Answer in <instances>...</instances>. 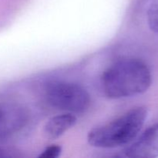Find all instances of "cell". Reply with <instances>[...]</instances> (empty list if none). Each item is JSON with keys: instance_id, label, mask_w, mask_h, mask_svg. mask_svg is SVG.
I'll return each instance as SVG.
<instances>
[{"instance_id": "obj_7", "label": "cell", "mask_w": 158, "mask_h": 158, "mask_svg": "<svg viewBox=\"0 0 158 158\" xmlns=\"http://www.w3.org/2000/svg\"><path fill=\"white\" fill-rule=\"evenodd\" d=\"M147 18L150 29L158 33V0H154L151 3L147 12Z\"/></svg>"}, {"instance_id": "obj_5", "label": "cell", "mask_w": 158, "mask_h": 158, "mask_svg": "<svg viewBox=\"0 0 158 158\" xmlns=\"http://www.w3.org/2000/svg\"><path fill=\"white\" fill-rule=\"evenodd\" d=\"M128 157H158V123L147 129L124 151Z\"/></svg>"}, {"instance_id": "obj_6", "label": "cell", "mask_w": 158, "mask_h": 158, "mask_svg": "<svg viewBox=\"0 0 158 158\" xmlns=\"http://www.w3.org/2000/svg\"><path fill=\"white\" fill-rule=\"evenodd\" d=\"M77 121V117L71 113L54 116L46 122L43 133L46 138L56 140L75 126Z\"/></svg>"}, {"instance_id": "obj_2", "label": "cell", "mask_w": 158, "mask_h": 158, "mask_svg": "<svg viewBox=\"0 0 158 158\" xmlns=\"http://www.w3.org/2000/svg\"><path fill=\"white\" fill-rule=\"evenodd\" d=\"M148 110L145 106H137L130 110L104 125L94 128L87 135L90 146L97 148H116L134 141L141 131Z\"/></svg>"}, {"instance_id": "obj_8", "label": "cell", "mask_w": 158, "mask_h": 158, "mask_svg": "<svg viewBox=\"0 0 158 158\" xmlns=\"http://www.w3.org/2000/svg\"><path fill=\"white\" fill-rule=\"evenodd\" d=\"M62 152V148L60 145L52 144L47 147L40 154L39 157L40 158H57L60 156Z\"/></svg>"}, {"instance_id": "obj_3", "label": "cell", "mask_w": 158, "mask_h": 158, "mask_svg": "<svg viewBox=\"0 0 158 158\" xmlns=\"http://www.w3.org/2000/svg\"><path fill=\"white\" fill-rule=\"evenodd\" d=\"M46 98L52 107L67 113L82 114L90 106V96L77 83L58 81L50 83L46 89Z\"/></svg>"}, {"instance_id": "obj_9", "label": "cell", "mask_w": 158, "mask_h": 158, "mask_svg": "<svg viewBox=\"0 0 158 158\" xmlns=\"http://www.w3.org/2000/svg\"><path fill=\"white\" fill-rule=\"evenodd\" d=\"M5 151L3 150L0 149V157H5Z\"/></svg>"}, {"instance_id": "obj_4", "label": "cell", "mask_w": 158, "mask_h": 158, "mask_svg": "<svg viewBox=\"0 0 158 158\" xmlns=\"http://www.w3.org/2000/svg\"><path fill=\"white\" fill-rule=\"evenodd\" d=\"M27 121V110L22 105L13 102L0 103V138L19 132Z\"/></svg>"}, {"instance_id": "obj_1", "label": "cell", "mask_w": 158, "mask_h": 158, "mask_svg": "<svg viewBox=\"0 0 158 158\" xmlns=\"http://www.w3.org/2000/svg\"><path fill=\"white\" fill-rule=\"evenodd\" d=\"M148 66L137 59H123L106 68L100 80L102 90L110 99H123L140 95L151 85Z\"/></svg>"}]
</instances>
